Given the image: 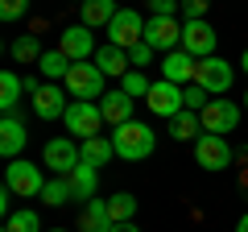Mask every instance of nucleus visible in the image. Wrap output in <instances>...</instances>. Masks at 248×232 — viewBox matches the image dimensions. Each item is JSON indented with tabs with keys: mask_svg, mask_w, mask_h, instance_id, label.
<instances>
[{
	"mask_svg": "<svg viewBox=\"0 0 248 232\" xmlns=\"http://www.w3.org/2000/svg\"><path fill=\"white\" fill-rule=\"evenodd\" d=\"M112 232H141V228H137V224L128 220V224H112Z\"/></svg>",
	"mask_w": 248,
	"mask_h": 232,
	"instance_id": "e433bc0d",
	"label": "nucleus"
},
{
	"mask_svg": "<svg viewBox=\"0 0 248 232\" xmlns=\"http://www.w3.org/2000/svg\"><path fill=\"white\" fill-rule=\"evenodd\" d=\"M133 96H124V91H108L104 99H99V112H104V125H128L133 120Z\"/></svg>",
	"mask_w": 248,
	"mask_h": 232,
	"instance_id": "dca6fc26",
	"label": "nucleus"
},
{
	"mask_svg": "<svg viewBox=\"0 0 248 232\" xmlns=\"http://www.w3.org/2000/svg\"><path fill=\"white\" fill-rule=\"evenodd\" d=\"M145 42L153 50H161V54L182 50V25L174 17H153V21H145Z\"/></svg>",
	"mask_w": 248,
	"mask_h": 232,
	"instance_id": "f8f14e48",
	"label": "nucleus"
},
{
	"mask_svg": "<svg viewBox=\"0 0 248 232\" xmlns=\"http://www.w3.org/2000/svg\"><path fill=\"white\" fill-rule=\"evenodd\" d=\"M62 125H66V133L75 137H99V129H104V112H99V99H71V108H66V116H62Z\"/></svg>",
	"mask_w": 248,
	"mask_h": 232,
	"instance_id": "7ed1b4c3",
	"label": "nucleus"
},
{
	"mask_svg": "<svg viewBox=\"0 0 248 232\" xmlns=\"http://www.w3.org/2000/svg\"><path fill=\"white\" fill-rule=\"evenodd\" d=\"M244 112H248V91H244Z\"/></svg>",
	"mask_w": 248,
	"mask_h": 232,
	"instance_id": "ea45409f",
	"label": "nucleus"
},
{
	"mask_svg": "<svg viewBox=\"0 0 248 232\" xmlns=\"http://www.w3.org/2000/svg\"><path fill=\"white\" fill-rule=\"evenodd\" d=\"M207 9H211V0H182V13H186V21H195V17H203Z\"/></svg>",
	"mask_w": 248,
	"mask_h": 232,
	"instance_id": "f704fd0d",
	"label": "nucleus"
},
{
	"mask_svg": "<svg viewBox=\"0 0 248 232\" xmlns=\"http://www.w3.org/2000/svg\"><path fill=\"white\" fill-rule=\"evenodd\" d=\"M21 79H25V96H37V91L46 87V83L37 79V75H21Z\"/></svg>",
	"mask_w": 248,
	"mask_h": 232,
	"instance_id": "c9c22d12",
	"label": "nucleus"
},
{
	"mask_svg": "<svg viewBox=\"0 0 248 232\" xmlns=\"http://www.w3.org/2000/svg\"><path fill=\"white\" fill-rule=\"evenodd\" d=\"M236 232H248V212L240 215V224H236Z\"/></svg>",
	"mask_w": 248,
	"mask_h": 232,
	"instance_id": "4c0bfd02",
	"label": "nucleus"
},
{
	"mask_svg": "<svg viewBox=\"0 0 248 232\" xmlns=\"http://www.w3.org/2000/svg\"><path fill=\"white\" fill-rule=\"evenodd\" d=\"M79 4H83V0H79Z\"/></svg>",
	"mask_w": 248,
	"mask_h": 232,
	"instance_id": "79ce46f5",
	"label": "nucleus"
},
{
	"mask_svg": "<svg viewBox=\"0 0 248 232\" xmlns=\"http://www.w3.org/2000/svg\"><path fill=\"white\" fill-rule=\"evenodd\" d=\"M149 87H153V83L145 79L141 71H128L120 79V91H124V96H133V99H145V96H149Z\"/></svg>",
	"mask_w": 248,
	"mask_h": 232,
	"instance_id": "c756f323",
	"label": "nucleus"
},
{
	"mask_svg": "<svg viewBox=\"0 0 248 232\" xmlns=\"http://www.w3.org/2000/svg\"><path fill=\"white\" fill-rule=\"evenodd\" d=\"M108 42L120 46V50H133V46L145 42V21L137 17L133 9H120L112 17V25H108Z\"/></svg>",
	"mask_w": 248,
	"mask_h": 232,
	"instance_id": "0eeeda50",
	"label": "nucleus"
},
{
	"mask_svg": "<svg viewBox=\"0 0 248 232\" xmlns=\"http://www.w3.org/2000/svg\"><path fill=\"white\" fill-rule=\"evenodd\" d=\"M240 71H244V75H248V50H244V58H240Z\"/></svg>",
	"mask_w": 248,
	"mask_h": 232,
	"instance_id": "58836bf2",
	"label": "nucleus"
},
{
	"mask_svg": "<svg viewBox=\"0 0 248 232\" xmlns=\"http://www.w3.org/2000/svg\"><path fill=\"white\" fill-rule=\"evenodd\" d=\"M21 96H25V79L17 71H0V108H4V116H13Z\"/></svg>",
	"mask_w": 248,
	"mask_h": 232,
	"instance_id": "5701e85b",
	"label": "nucleus"
},
{
	"mask_svg": "<svg viewBox=\"0 0 248 232\" xmlns=\"http://www.w3.org/2000/svg\"><path fill=\"white\" fill-rule=\"evenodd\" d=\"M4 232H46L42 220H37L33 207H21V212H13L9 220H4Z\"/></svg>",
	"mask_w": 248,
	"mask_h": 232,
	"instance_id": "bb28decb",
	"label": "nucleus"
},
{
	"mask_svg": "<svg viewBox=\"0 0 248 232\" xmlns=\"http://www.w3.org/2000/svg\"><path fill=\"white\" fill-rule=\"evenodd\" d=\"M104 79L108 75L95 63H75L71 75L62 79V87L71 91V99H104Z\"/></svg>",
	"mask_w": 248,
	"mask_h": 232,
	"instance_id": "20e7f679",
	"label": "nucleus"
},
{
	"mask_svg": "<svg viewBox=\"0 0 248 232\" xmlns=\"http://www.w3.org/2000/svg\"><path fill=\"white\" fill-rule=\"evenodd\" d=\"M29 9V0H0V21H21Z\"/></svg>",
	"mask_w": 248,
	"mask_h": 232,
	"instance_id": "2f4dec72",
	"label": "nucleus"
},
{
	"mask_svg": "<svg viewBox=\"0 0 248 232\" xmlns=\"http://www.w3.org/2000/svg\"><path fill=\"white\" fill-rule=\"evenodd\" d=\"M108 215H112V224H128L137 215V195H128V191L112 195L108 199Z\"/></svg>",
	"mask_w": 248,
	"mask_h": 232,
	"instance_id": "a878e982",
	"label": "nucleus"
},
{
	"mask_svg": "<svg viewBox=\"0 0 248 232\" xmlns=\"http://www.w3.org/2000/svg\"><path fill=\"white\" fill-rule=\"evenodd\" d=\"M215 42H219V33H215L203 17L182 21V50L190 54V58H211V54H215Z\"/></svg>",
	"mask_w": 248,
	"mask_h": 232,
	"instance_id": "6e6552de",
	"label": "nucleus"
},
{
	"mask_svg": "<svg viewBox=\"0 0 248 232\" xmlns=\"http://www.w3.org/2000/svg\"><path fill=\"white\" fill-rule=\"evenodd\" d=\"M79 228L83 232H112V215H108V199H87L79 215Z\"/></svg>",
	"mask_w": 248,
	"mask_h": 232,
	"instance_id": "6ab92c4d",
	"label": "nucleus"
},
{
	"mask_svg": "<svg viewBox=\"0 0 248 232\" xmlns=\"http://www.w3.org/2000/svg\"><path fill=\"white\" fill-rule=\"evenodd\" d=\"M145 104H149L153 116H161V120H174V116L186 108V99H182V87H178V83L157 79V83L149 87V96H145Z\"/></svg>",
	"mask_w": 248,
	"mask_h": 232,
	"instance_id": "423d86ee",
	"label": "nucleus"
},
{
	"mask_svg": "<svg viewBox=\"0 0 248 232\" xmlns=\"http://www.w3.org/2000/svg\"><path fill=\"white\" fill-rule=\"evenodd\" d=\"M42 199L50 207H62L66 199H75V191H71V179H50L46 182V191H42Z\"/></svg>",
	"mask_w": 248,
	"mask_h": 232,
	"instance_id": "c85d7f7f",
	"label": "nucleus"
},
{
	"mask_svg": "<svg viewBox=\"0 0 248 232\" xmlns=\"http://www.w3.org/2000/svg\"><path fill=\"white\" fill-rule=\"evenodd\" d=\"M182 99H186V108H190V112H203V108L211 104V91L199 87V83H186V87H182Z\"/></svg>",
	"mask_w": 248,
	"mask_h": 232,
	"instance_id": "7c9ffc66",
	"label": "nucleus"
},
{
	"mask_svg": "<svg viewBox=\"0 0 248 232\" xmlns=\"http://www.w3.org/2000/svg\"><path fill=\"white\" fill-rule=\"evenodd\" d=\"M83 162L79 145L66 141V137H58V141H46V166L54 170V179H71V170Z\"/></svg>",
	"mask_w": 248,
	"mask_h": 232,
	"instance_id": "ddd939ff",
	"label": "nucleus"
},
{
	"mask_svg": "<svg viewBox=\"0 0 248 232\" xmlns=\"http://www.w3.org/2000/svg\"><path fill=\"white\" fill-rule=\"evenodd\" d=\"M91 63H95L99 71L108 75V79H112V75H120V79H124V75L133 71V58H128V50H120V46H112V42H108V46H99Z\"/></svg>",
	"mask_w": 248,
	"mask_h": 232,
	"instance_id": "f3484780",
	"label": "nucleus"
},
{
	"mask_svg": "<svg viewBox=\"0 0 248 232\" xmlns=\"http://www.w3.org/2000/svg\"><path fill=\"white\" fill-rule=\"evenodd\" d=\"M195 66H199V58H190L186 50H170L166 58H161V79L186 87V83H195Z\"/></svg>",
	"mask_w": 248,
	"mask_h": 232,
	"instance_id": "2eb2a0df",
	"label": "nucleus"
},
{
	"mask_svg": "<svg viewBox=\"0 0 248 232\" xmlns=\"http://www.w3.org/2000/svg\"><path fill=\"white\" fill-rule=\"evenodd\" d=\"M79 153H83V162L87 166H108V162L116 158V145H112V137H87V141L79 145Z\"/></svg>",
	"mask_w": 248,
	"mask_h": 232,
	"instance_id": "412c9836",
	"label": "nucleus"
},
{
	"mask_svg": "<svg viewBox=\"0 0 248 232\" xmlns=\"http://www.w3.org/2000/svg\"><path fill=\"white\" fill-rule=\"evenodd\" d=\"M42 54H46V50L37 46L33 33H25V37H17V42H13V58H17V63H25V66H29V63H42Z\"/></svg>",
	"mask_w": 248,
	"mask_h": 232,
	"instance_id": "cd10ccee",
	"label": "nucleus"
},
{
	"mask_svg": "<svg viewBox=\"0 0 248 232\" xmlns=\"http://www.w3.org/2000/svg\"><path fill=\"white\" fill-rule=\"evenodd\" d=\"M50 232H62V228H50Z\"/></svg>",
	"mask_w": 248,
	"mask_h": 232,
	"instance_id": "a19ab883",
	"label": "nucleus"
},
{
	"mask_svg": "<svg viewBox=\"0 0 248 232\" xmlns=\"http://www.w3.org/2000/svg\"><path fill=\"white\" fill-rule=\"evenodd\" d=\"M71 66H75V63H71L62 50H46V54H42V63H37V71H42L46 83H62L66 75H71Z\"/></svg>",
	"mask_w": 248,
	"mask_h": 232,
	"instance_id": "b1692460",
	"label": "nucleus"
},
{
	"mask_svg": "<svg viewBox=\"0 0 248 232\" xmlns=\"http://www.w3.org/2000/svg\"><path fill=\"white\" fill-rule=\"evenodd\" d=\"M232 79H236V66L232 63H223V58H199V66H195V83L199 87H207L211 96H228V87H232Z\"/></svg>",
	"mask_w": 248,
	"mask_h": 232,
	"instance_id": "39448f33",
	"label": "nucleus"
},
{
	"mask_svg": "<svg viewBox=\"0 0 248 232\" xmlns=\"http://www.w3.org/2000/svg\"><path fill=\"white\" fill-rule=\"evenodd\" d=\"M4 187H9L17 199H33V195H42V191H46L42 166H33V162H25V158H13L9 166H4Z\"/></svg>",
	"mask_w": 248,
	"mask_h": 232,
	"instance_id": "f03ea898",
	"label": "nucleus"
},
{
	"mask_svg": "<svg viewBox=\"0 0 248 232\" xmlns=\"http://www.w3.org/2000/svg\"><path fill=\"white\" fill-rule=\"evenodd\" d=\"M79 9H83V25H87V29H99V25L108 29L112 17L120 13V9H116V0H83Z\"/></svg>",
	"mask_w": 248,
	"mask_h": 232,
	"instance_id": "aec40b11",
	"label": "nucleus"
},
{
	"mask_svg": "<svg viewBox=\"0 0 248 232\" xmlns=\"http://www.w3.org/2000/svg\"><path fill=\"white\" fill-rule=\"evenodd\" d=\"M112 145H116V158H124V162H145V158H153L157 137H153L149 125L128 120V125H116V129H112Z\"/></svg>",
	"mask_w": 248,
	"mask_h": 232,
	"instance_id": "f257e3e1",
	"label": "nucleus"
},
{
	"mask_svg": "<svg viewBox=\"0 0 248 232\" xmlns=\"http://www.w3.org/2000/svg\"><path fill=\"white\" fill-rule=\"evenodd\" d=\"M153 54H157V50H153L149 42L133 46V50H128V58H133V71H141V66H149V63H153Z\"/></svg>",
	"mask_w": 248,
	"mask_h": 232,
	"instance_id": "473e14b6",
	"label": "nucleus"
},
{
	"mask_svg": "<svg viewBox=\"0 0 248 232\" xmlns=\"http://www.w3.org/2000/svg\"><path fill=\"white\" fill-rule=\"evenodd\" d=\"M95 187H99V166L79 162V166L71 170V191H75V199H95Z\"/></svg>",
	"mask_w": 248,
	"mask_h": 232,
	"instance_id": "4be33fe9",
	"label": "nucleus"
},
{
	"mask_svg": "<svg viewBox=\"0 0 248 232\" xmlns=\"http://www.w3.org/2000/svg\"><path fill=\"white\" fill-rule=\"evenodd\" d=\"M170 137H174V141H190V137H203V116L190 112V108H182V112L170 120Z\"/></svg>",
	"mask_w": 248,
	"mask_h": 232,
	"instance_id": "393cba45",
	"label": "nucleus"
},
{
	"mask_svg": "<svg viewBox=\"0 0 248 232\" xmlns=\"http://www.w3.org/2000/svg\"><path fill=\"white\" fill-rule=\"evenodd\" d=\"M58 50L71 58V63H91L95 58V33H91L87 25H71V29H62L58 33Z\"/></svg>",
	"mask_w": 248,
	"mask_h": 232,
	"instance_id": "1a4fd4ad",
	"label": "nucleus"
},
{
	"mask_svg": "<svg viewBox=\"0 0 248 232\" xmlns=\"http://www.w3.org/2000/svg\"><path fill=\"white\" fill-rule=\"evenodd\" d=\"M195 162H199L203 170H223V166H232V145H228V137H219V133L195 137Z\"/></svg>",
	"mask_w": 248,
	"mask_h": 232,
	"instance_id": "9d476101",
	"label": "nucleus"
},
{
	"mask_svg": "<svg viewBox=\"0 0 248 232\" xmlns=\"http://www.w3.org/2000/svg\"><path fill=\"white\" fill-rule=\"evenodd\" d=\"M25 141H29V133H25V125H21L17 116H4L0 120V153L4 158H21V149H25Z\"/></svg>",
	"mask_w": 248,
	"mask_h": 232,
	"instance_id": "a211bd4d",
	"label": "nucleus"
},
{
	"mask_svg": "<svg viewBox=\"0 0 248 232\" xmlns=\"http://www.w3.org/2000/svg\"><path fill=\"white\" fill-rule=\"evenodd\" d=\"M149 4H153V17H174L182 9V0H149Z\"/></svg>",
	"mask_w": 248,
	"mask_h": 232,
	"instance_id": "72a5a7b5",
	"label": "nucleus"
},
{
	"mask_svg": "<svg viewBox=\"0 0 248 232\" xmlns=\"http://www.w3.org/2000/svg\"><path fill=\"white\" fill-rule=\"evenodd\" d=\"M203 133H232V129L240 125V104H232V99H223V96H215L211 104L203 108Z\"/></svg>",
	"mask_w": 248,
	"mask_h": 232,
	"instance_id": "9b49d317",
	"label": "nucleus"
},
{
	"mask_svg": "<svg viewBox=\"0 0 248 232\" xmlns=\"http://www.w3.org/2000/svg\"><path fill=\"white\" fill-rule=\"evenodd\" d=\"M71 91H62L58 83H46L42 91L33 96V112L42 116V120H58V116H66V108H71Z\"/></svg>",
	"mask_w": 248,
	"mask_h": 232,
	"instance_id": "4468645a",
	"label": "nucleus"
}]
</instances>
